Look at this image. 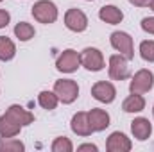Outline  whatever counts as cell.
Returning <instances> with one entry per match:
<instances>
[{
    "mask_svg": "<svg viewBox=\"0 0 154 152\" xmlns=\"http://www.w3.org/2000/svg\"><path fill=\"white\" fill-rule=\"evenodd\" d=\"M54 93L63 104H72L79 97V86L72 79H61L54 82Z\"/></svg>",
    "mask_w": 154,
    "mask_h": 152,
    "instance_id": "cell-1",
    "label": "cell"
},
{
    "mask_svg": "<svg viewBox=\"0 0 154 152\" xmlns=\"http://www.w3.org/2000/svg\"><path fill=\"white\" fill-rule=\"evenodd\" d=\"M9 20H11V16H9V13H7V11H4V9H0V29H4V27H7V23H9Z\"/></svg>",
    "mask_w": 154,
    "mask_h": 152,
    "instance_id": "cell-25",
    "label": "cell"
},
{
    "mask_svg": "<svg viewBox=\"0 0 154 152\" xmlns=\"http://www.w3.org/2000/svg\"><path fill=\"white\" fill-rule=\"evenodd\" d=\"M57 102H59V99H57V95H56L54 91H47V90H45V91H41L38 95V104L43 109H47V111L56 109Z\"/></svg>",
    "mask_w": 154,
    "mask_h": 152,
    "instance_id": "cell-19",
    "label": "cell"
},
{
    "mask_svg": "<svg viewBox=\"0 0 154 152\" xmlns=\"http://www.w3.org/2000/svg\"><path fill=\"white\" fill-rule=\"evenodd\" d=\"M151 9H152V11H154V0H152V4H151Z\"/></svg>",
    "mask_w": 154,
    "mask_h": 152,
    "instance_id": "cell-28",
    "label": "cell"
},
{
    "mask_svg": "<svg viewBox=\"0 0 154 152\" xmlns=\"http://www.w3.org/2000/svg\"><path fill=\"white\" fill-rule=\"evenodd\" d=\"M152 114H154V106H152Z\"/></svg>",
    "mask_w": 154,
    "mask_h": 152,
    "instance_id": "cell-29",
    "label": "cell"
},
{
    "mask_svg": "<svg viewBox=\"0 0 154 152\" xmlns=\"http://www.w3.org/2000/svg\"><path fill=\"white\" fill-rule=\"evenodd\" d=\"M7 116L9 118H13L16 123H20L22 127L23 125H31L32 122H34V114L31 113V111H27L25 108H22V106H18V104H14V106H11L9 109H7Z\"/></svg>",
    "mask_w": 154,
    "mask_h": 152,
    "instance_id": "cell-14",
    "label": "cell"
},
{
    "mask_svg": "<svg viewBox=\"0 0 154 152\" xmlns=\"http://www.w3.org/2000/svg\"><path fill=\"white\" fill-rule=\"evenodd\" d=\"M131 131H133V136H134L136 140L145 141V140L151 136V132H152V125H151V122H149L147 118L140 116V118H134V120L131 122Z\"/></svg>",
    "mask_w": 154,
    "mask_h": 152,
    "instance_id": "cell-12",
    "label": "cell"
},
{
    "mask_svg": "<svg viewBox=\"0 0 154 152\" xmlns=\"http://www.w3.org/2000/svg\"><path fill=\"white\" fill-rule=\"evenodd\" d=\"M65 25L74 32H82L88 27V18L81 9H68L65 14Z\"/></svg>",
    "mask_w": 154,
    "mask_h": 152,
    "instance_id": "cell-8",
    "label": "cell"
},
{
    "mask_svg": "<svg viewBox=\"0 0 154 152\" xmlns=\"http://www.w3.org/2000/svg\"><path fill=\"white\" fill-rule=\"evenodd\" d=\"M32 16L39 23H54L57 20V7L50 0H38L32 5Z\"/></svg>",
    "mask_w": 154,
    "mask_h": 152,
    "instance_id": "cell-2",
    "label": "cell"
},
{
    "mask_svg": "<svg viewBox=\"0 0 154 152\" xmlns=\"http://www.w3.org/2000/svg\"><path fill=\"white\" fill-rule=\"evenodd\" d=\"M16 54V47L7 36H0V61H11Z\"/></svg>",
    "mask_w": 154,
    "mask_h": 152,
    "instance_id": "cell-18",
    "label": "cell"
},
{
    "mask_svg": "<svg viewBox=\"0 0 154 152\" xmlns=\"http://www.w3.org/2000/svg\"><path fill=\"white\" fill-rule=\"evenodd\" d=\"M77 150H91V152H97V145H93V143H86V145H81Z\"/></svg>",
    "mask_w": 154,
    "mask_h": 152,
    "instance_id": "cell-27",
    "label": "cell"
},
{
    "mask_svg": "<svg viewBox=\"0 0 154 152\" xmlns=\"http://www.w3.org/2000/svg\"><path fill=\"white\" fill-rule=\"evenodd\" d=\"M131 140L124 134V132H111L109 138H108V143H106V149L109 152H127L131 150Z\"/></svg>",
    "mask_w": 154,
    "mask_h": 152,
    "instance_id": "cell-10",
    "label": "cell"
},
{
    "mask_svg": "<svg viewBox=\"0 0 154 152\" xmlns=\"http://www.w3.org/2000/svg\"><path fill=\"white\" fill-rule=\"evenodd\" d=\"M133 5H136V7H147V5H151L152 4V0H129Z\"/></svg>",
    "mask_w": 154,
    "mask_h": 152,
    "instance_id": "cell-26",
    "label": "cell"
},
{
    "mask_svg": "<svg viewBox=\"0 0 154 152\" xmlns=\"http://www.w3.org/2000/svg\"><path fill=\"white\" fill-rule=\"evenodd\" d=\"M91 95H93V99L99 100V102L111 104V102L115 100V97H116V90H115V86H113L111 82H108V81H99V82L93 84Z\"/></svg>",
    "mask_w": 154,
    "mask_h": 152,
    "instance_id": "cell-7",
    "label": "cell"
},
{
    "mask_svg": "<svg viewBox=\"0 0 154 152\" xmlns=\"http://www.w3.org/2000/svg\"><path fill=\"white\" fill-rule=\"evenodd\" d=\"M20 129H22V125L16 123L7 114L0 116V136L2 138H14L16 134H20Z\"/></svg>",
    "mask_w": 154,
    "mask_h": 152,
    "instance_id": "cell-16",
    "label": "cell"
},
{
    "mask_svg": "<svg viewBox=\"0 0 154 152\" xmlns=\"http://www.w3.org/2000/svg\"><path fill=\"white\" fill-rule=\"evenodd\" d=\"M0 2H2V0H0Z\"/></svg>",
    "mask_w": 154,
    "mask_h": 152,
    "instance_id": "cell-31",
    "label": "cell"
},
{
    "mask_svg": "<svg viewBox=\"0 0 154 152\" xmlns=\"http://www.w3.org/2000/svg\"><path fill=\"white\" fill-rule=\"evenodd\" d=\"M52 150L54 152H72L74 150V145L68 138L61 136V138H56L54 143H52Z\"/></svg>",
    "mask_w": 154,
    "mask_h": 152,
    "instance_id": "cell-23",
    "label": "cell"
},
{
    "mask_svg": "<svg viewBox=\"0 0 154 152\" xmlns=\"http://www.w3.org/2000/svg\"><path fill=\"white\" fill-rule=\"evenodd\" d=\"M142 29H143L145 32H149V34H154V16L142 20Z\"/></svg>",
    "mask_w": 154,
    "mask_h": 152,
    "instance_id": "cell-24",
    "label": "cell"
},
{
    "mask_svg": "<svg viewBox=\"0 0 154 152\" xmlns=\"http://www.w3.org/2000/svg\"><path fill=\"white\" fill-rule=\"evenodd\" d=\"M88 2H91V0H88Z\"/></svg>",
    "mask_w": 154,
    "mask_h": 152,
    "instance_id": "cell-30",
    "label": "cell"
},
{
    "mask_svg": "<svg viewBox=\"0 0 154 152\" xmlns=\"http://www.w3.org/2000/svg\"><path fill=\"white\" fill-rule=\"evenodd\" d=\"M99 18L109 25H116L124 20V13L116 7V5H104L100 11H99Z\"/></svg>",
    "mask_w": 154,
    "mask_h": 152,
    "instance_id": "cell-15",
    "label": "cell"
},
{
    "mask_svg": "<svg viewBox=\"0 0 154 152\" xmlns=\"http://www.w3.org/2000/svg\"><path fill=\"white\" fill-rule=\"evenodd\" d=\"M111 45L113 48L118 50L125 59H133L134 57V48H133V38L127 34V32H122V31H116L111 34Z\"/></svg>",
    "mask_w": 154,
    "mask_h": 152,
    "instance_id": "cell-5",
    "label": "cell"
},
{
    "mask_svg": "<svg viewBox=\"0 0 154 152\" xmlns=\"http://www.w3.org/2000/svg\"><path fill=\"white\" fill-rule=\"evenodd\" d=\"M79 65H81V54H77L75 50H72V48L63 50V54L56 61V68L59 72H63V74L75 72L77 68H79Z\"/></svg>",
    "mask_w": 154,
    "mask_h": 152,
    "instance_id": "cell-6",
    "label": "cell"
},
{
    "mask_svg": "<svg viewBox=\"0 0 154 152\" xmlns=\"http://www.w3.org/2000/svg\"><path fill=\"white\" fill-rule=\"evenodd\" d=\"M81 65L90 72H100L104 68V57L99 48L88 47L81 52Z\"/></svg>",
    "mask_w": 154,
    "mask_h": 152,
    "instance_id": "cell-4",
    "label": "cell"
},
{
    "mask_svg": "<svg viewBox=\"0 0 154 152\" xmlns=\"http://www.w3.org/2000/svg\"><path fill=\"white\" fill-rule=\"evenodd\" d=\"M109 77L113 81H124L129 77V66H127V59L120 54H115L109 57Z\"/></svg>",
    "mask_w": 154,
    "mask_h": 152,
    "instance_id": "cell-9",
    "label": "cell"
},
{
    "mask_svg": "<svg viewBox=\"0 0 154 152\" xmlns=\"http://www.w3.org/2000/svg\"><path fill=\"white\" fill-rule=\"evenodd\" d=\"M88 118H90V125H91L93 132H100V131H104L109 125V114L104 109H99V108L91 109L88 113Z\"/></svg>",
    "mask_w": 154,
    "mask_h": 152,
    "instance_id": "cell-13",
    "label": "cell"
},
{
    "mask_svg": "<svg viewBox=\"0 0 154 152\" xmlns=\"http://www.w3.org/2000/svg\"><path fill=\"white\" fill-rule=\"evenodd\" d=\"M143 108H145V100L140 93H131L122 104V109L125 113H140L143 111Z\"/></svg>",
    "mask_w": 154,
    "mask_h": 152,
    "instance_id": "cell-17",
    "label": "cell"
},
{
    "mask_svg": "<svg viewBox=\"0 0 154 152\" xmlns=\"http://www.w3.org/2000/svg\"><path fill=\"white\" fill-rule=\"evenodd\" d=\"M14 34L20 41H29V39L34 38V27L31 23H27V22H20L14 27Z\"/></svg>",
    "mask_w": 154,
    "mask_h": 152,
    "instance_id": "cell-20",
    "label": "cell"
},
{
    "mask_svg": "<svg viewBox=\"0 0 154 152\" xmlns=\"http://www.w3.org/2000/svg\"><path fill=\"white\" fill-rule=\"evenodd\" d=\"M140 56H142V59L154 63V41L147 39V41L140 43Z\"/></svg>",
    "mask_w": 154,
    "mask_h": 152,
    "instance_id": "cell-22",
    "label": "cell"
},
{
    "mask_svg": "<svg viewBox=\"0 0 154 152\" xmlns=\"http://www.w3.org/2000/svg\"><path fill=\"white\" fill-rule=\"evenodd\" d=\"M70 127L72 131L75 132L77 136H90L93 132L91 125H90V118H88V113H75L72 116V122H70Z\"/></svg>",
    "mask_w": 154,
    "mask_h": 152,
    "instance_id": "cell-11",
    "label": "cell"
},
{
    "mask_svg": "<svg viewBox=\"0 0 154 152\" xmlns=\"http://www.w3.org/2000/svg\"><path fill=\"white\" fill-rule=\"evenodd\" d=\"M25 150V145L13 138H0V152H22Z\"/></svg>",
    "mask_w": 154,
    "mask_h": 152,
    "instance_id": "cell-21",
    "label": "cell"
},
{
    "mask_svg": "<svg viewBox=\"0 0 154 152\" xmlns=\"http://www.w3.org/2000/svg\"><path fill=\"white\" fill-rule=\"evenodd\" d=\"M154 86V74L151 70H140L136 72L133 79H131V84H129V91L131 93H147L151 91Z\"/></svg>",
    "mask_w": 154,
    "mask_h": 152,
    "instance_id": "cell-3",
    "label": "cell"
}]
</instances>
